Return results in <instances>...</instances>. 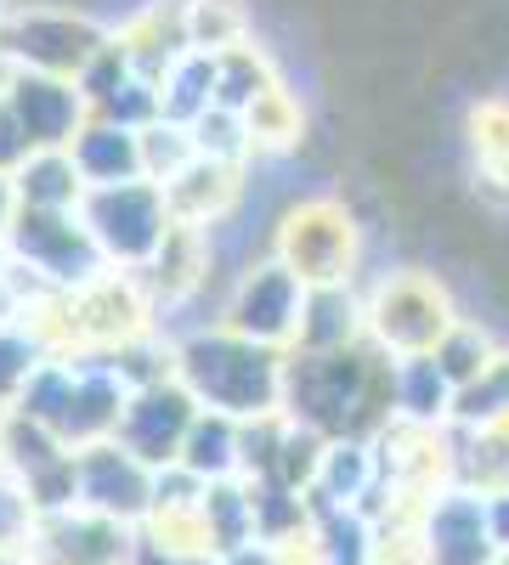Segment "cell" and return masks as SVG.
Here are the masks:
<instances>
[{
	"label": "cell",
	"mask_w": 509,
	"mask_h": 565,
	"mask_svg": "<svg viewBox=\"0 0 509 565\" xmlns=\"http://www.w3.org/2000/svg\"><path fill=\"white\" fill-rule=\"evenodd\" d=\"M396 362H385L374 345H351L329 356H284V418L322 441H374L396 418Z\"/></svg>",
	"instance_id": "1"
},
{
	"label": "cell",
	"mask_w": 509,
	"mask_h": 565,
	"mask_svg": "<svg viewBox=\"0 0 509 565\" xmlns=\"http://www.w3.org/2000/svg\"><path fill=\"white\" fill-rule=\"evenodd\" d=\"M176 385L188 391L204 413L221 418H272L284 413V351L250 345L226 328H188L176 334Z\"/></svg>",
	"instance_id": "2"
},
{
	"label": "cell",
	"mask_w": 509,
	"mask_h": 565,
	"mask_svg": "<svg viewBox=\"0 0 509 565\" xmlns=\"http://www.w3.org/2000/svg\"><path fill=\"white\" fill-rule=\"evenodd\" d=\"M368 249V226L362 215L335 199V193H311L295 199L272 215V260L300 277V289H351L362 271Z\"/></svg>",
	"instance_id": "3"
},
{
	"label": "cell",
	"mask_w": 509,
	"mask_h": 565,
	"mask_svg": "<svg viewBox=\"0 0 509 565\" xmlns=\"http://www.w3.org/2000/svg\"><path fill=\"white\" fill-rule=\"evenodd\" d=\"M458 317L465 311L431 266H391L362 282V334L385 362L431 356Z\"/></svg>",
	"instance_id": "4"
},
{
	"label": "cell",
	"mask_w": 509,
	"mask_h": 565,
	"mask_svg": "<svg viewBox=\"0 0 509 565\" xmlns=\"http://www.w3.org/2000/svg\"><path fill=\"white\" fill-rule=\"evenodd\" d=\"M108 40L114 34L97 18H85L74 7H52V0H34V7H12L0 18V63L18 74L79 79Z\"/></svg>",
	"instance_id": "5"
},
{
	"label": "cell",
	"mask_w": 509,
	"mask_h": 565,
	"mask_svg": "<svg viewBox=\"0 0 509 565\" xmlns=\"http://www.w3.org/2000/svg\"><path fill=\"white\" fill-rule=\"evenodd\" d=\"M79 221L91 232V244L103 249L108 271H148L153 255L170 244V204L153 181H125V186H91L85 204H79Z\"/></svg>",
	"instance_id": "6"
},
{
	"label": "cell",
	"mask_w": 509,
	"mask_h": 565,
	"mask_svg": "<svg viewBox=\"0 0 509 565\" xmlns=\"http://www.w3.org/2000/svg\"><path fill=\"white\" fill-rule=\"evenodd\" d=\"M7 260H12V271H23L45 295H79L97 277H108V260H103L97 244H91L79 215L18 210V221L7 232Z\"/></svg>",
	"instance_id": "7"
},
{
	"label": "cell",
	"mask_w": 509,
	"mask_h": 565,
	"mask_svg": "<svg viewBox=\"0 0 509 565\" xmlns=\"http://www.w3.org/2000/svg\"><path fill=\"white\" fill-rule=\"evenodd\" d=\"M300 306H306V289L300 277L284 271L272 255L250 260L221 295V328L238 334L250 345H266V351H295V334H300Z\"/></svg>",
	"instance_id": "8"
},
{
	"label": "cell",
	"mask_w": 509,
	"mask_h": 565,
	"mask_svg": "<svg viewBox=\"0 0 509 565\" xmlns=\"http://www.w3.org/2000/svg\"><path fill=\"white\" fill-rule=\"evenodd\" d=\"M74 509L103 514L119 526H142L153 514V469L136 463L119 441L74 452Z\"/></svg>",
	"instance_id": "9"
},
{
	"label": "cell",
	"mask_w": 509,
	"mask_h": 565,
	"mask_svg": "<svg viewBox=\"0 0 509 565\" xmlns=\"http://www.w3.org/2000/svg\"><path fill=\"white\" fill-rule=\"evenodd\" d=\"M0 108L12 114V125L23 130V141L34 153H68L74 136L85 130L91 108L79 97L74 79H52V74H18L7 68V90H0Z\"/></svg>",
	"instance_id": "10"
},
{
	"label": "cell",
	"mask_w": 509,
	"mask_h": 565,
	"mask_svg": "<svg viewBox=\"0 0 509 565\" xmlns=\"http://www.w3.org/2000/svg\"><path fill=\"white\" fill-rule=\"evenodd\" d=\"M193 418H199V402L181 391L176 380H165V385H148V391H130L114 441H119L136 463H148L153 476H159V469H176L181 441H188V430H193Z\"/></svg>",
	"instance_id": "11"
},
{
	"label": "cell",
	"mask_w": 509,
	"mask_h": 565,
	"mask_svg": "<svg viewBox=\"0 0 509 565\" xmlns=\"http://www.w3.org/2000/svg\"><path fill=\"white\" fill-rule=\"evenodd\" d=\"M29 565H136V526L103 521L85 509H57L40 514L29 537Z\"/></svg>",
	"instance_id": "12"
},
{
	"label": "cell",
	"mask_w": 509,
	"mask_h": 565,
	"mask_svg": "<svg viewBox=\"0 0 509 565\" xmlns=\"http://www.w3.org/2000/svg\"><path fill=\"white\" fill-rule=\"evenodd\" d=\"M503 548L492 543L487 498L447 487L420 514V565H492Z\"/></svg>",
	"instance_id": "13"
},
{
	"label": "cell",
	"mask_w": 509,
	"mask_h": 565,
	"mask_svg": "<svg viewBox=\"0 0 509 565\" xmlns=\"http://www.w3.org/2000/svg\"><path fill=\"white\" fill-rule=\"evenodd\" d=\"M74 391H68V407H63V424H57V441L68 452H85L97 441H114L119 430V413L130 402V385L114 373V362L103 351H74Z\"/></svg>",
	"instance_id": "14"
},
{
	"label": "cell",
	"mask_w": 509,
	"mask_h": 565,
	"mask_svg": "<svg viewBox=\"0 0 509 565\" xmlns=\"http://www.w3.org/2000/svg\"><path fill=\"white\" fill-rule=\"evenodd\" d=\"M165 204H170V221L176 226H199V232H215L233 204L244 199V164H215V159H193L170 186H159Z\"/></svg>",
	"instance_id": "15"
},
{
	"label": "cell",
	"mask_w": 509,
	"mask_h": 565,
	"mask_svg": "<svg viewBox=\"0 0 509 565\" xmlns=\"http://www.w3.org/2000/svg\"><path fill=\"white\" fill-rule=\"evenodd\" d=\"M362 289H306V306H300V334H295V351L306 356H329V351H351L362 345Z\"/></svg>",
	"instance_id": "16"
},
{
	"label": "cell",
	"mask_w": 509,
	"mask_h": 565,
	"mask_svg": "<svg viewBox=\"0 0 509 565\" xmlns=\"http://www.w3.org/2000/svg\"><path fill=\"white\" fill-rule=\"evenodd\" d=\"M85 193L91 186H125V181H142V141H136V130H119L108 119H85V130L74 136L68 148Z\"/></svg>",
	"instance_id": "17"
},
{
	"label": "cell",
	"mask_w": 509,
	"mask_h": 565,
	"mask_svg": "<svg viewBox=\"0 0 509 565\" xmlns=\"http://www.w3.org/2000/svg\"><path fill=\"white\" fill-rule=\"evenodd\" d=\"M453 436V487L476 498L509 492V418L476 424V430H447Z\"/></svg>",
	"instance_id": "18"
},
{
	"label": "cell",
	"mask_w": 509,
	"mask_h": 565,
	"mask_svg": "<svg viewBox=\"0 0 509 565\" xmlns=\"http://www.w3.org/2000/svg\"><path fill=\"white\" fill-rule=\"evenodd\" d=\"M12 186H18V210H40V215H79L85 204V181L68 153H29Z\"/></svg>",
	"instance_id": "19"
},
{
	"label": "cell",
	"mask_w": 509,
	"mask_h": 565,
	"mask_svg": "<svg viewBox=\"0 0 509 565\" xmlns=\"http://www.w3.org/2000/svg\"><path fill=\"white\" fill-rule=\"evenodd\" d=\"M238 430H244L238 418H221V413H204V407H199L188 441H181L176 469H188V476L204 481V487L238 481Z\"/></svg>",
	"instance_id": "20"
},
{
	"label": "cell",
	"mask_w": 509,
	"mask_h": 565,
	"mask_svg": "<svg viewBox=\"0 0 509 565\" xmlns=\"http://www.w3.org/2000/svg\"><path fill=\"white\" fill-rule=\"evenodd\" d=\"M215 108V57L204 52H181L159 74V119L170 125H193Z\"/></svg>",
	"instance_id": "21"
},
{
	"label": "cell",
	"mask_w": 509,
	"mask_h": 565,
	"mask_svg": "<svg viewBox=\"0 0 509 565\" xmlns=\"http://www.w3.org/2000/svg\"><path fill=\"white\" fill-rule=\"evenodd\" d=\"M498 351H503V345H498L492 328H481L476 317H458V322L447 328V340L431 351V362H436V373H442V380L453 385V396H458V391H470L481 373L492 367Z\"/></svg>",
	"instance_id": "22"
},
{
	"label": "cell",
	"mask_w": 509,
	"mask_h": 565,
	"mask_svg": "<svg viewBox=\"0 0 509 565\" xmlns=\"http://www.w3.org/2000/svg\"><path fill=\"white\" fill-rule=\"evenodd\" d=\"M391 396H396V418H407V424H436V430H442V424L453 418V385L436 373L431 356L396 362Z\"/></svg>",
	"instance_id": "23"
},
{
	"label": "cell",
	"mask_w": 509,
	"mask_h": 565,
	"mask_svg": "<svg viewBox=\"0 0 509 565\" xmlns=\"http://www.w3.org/2000/svg\"><path fill=\"white\" fill-rule=\"evenodd\" d=\"M244 29H250V12L238 0H181V34H188V52H204V57H221L244 45Z\"/></svg>",
	"instance_id": "24"
},
{
	"label": "cell",
	"mask_w": 509,
	"mask_h": 565,
	"mask_svg": "<svg viewBox=\"0 0 509 565\" xmlns=\"http://www.w3.org/2000/svg\"><path fill=\"white\" fill-rule=\"evenodd\" d=\"M244 130H250V148L255 153H289V148H300L306 114H300V103L289 97L284 85H272L266 97L244 114Z\"/></svg>",
	"instance_id": "25"
},
{
	"label": "cell",
	"mask_w": 509,
	"mask_h": 565,
	"mask_svg": "<svg viewBox=\"0 0 509 565\" xmlns=\"http://www.w3.org/2000/svg\"><path fill=\"white\" fill-rule=\"evenodd\" d=\"M498 418H509V345L492 356V367L481 373L470 391L453 396L447 430H476V424H498Z\"/></svg>",
	"instance_id": "26"
},
{
	"label": "cell",
	"mask_w": 509,
	"mask_h": 565,
	"mask_svg": "<svg viewBox=\"0 0 509 565\" xmlns=\"http://www.w3.org/2000/svg\"><path fill=\"white\" fill-rule=\"evenodd\" d=\"M136 141H142V181H153V186H170L181 170H188V164L199 159L193 130H188V125H170V119L148 125Z\"/></svg>",
	"instance_id": "27"
},
{
	"label": "cell",
	"mask_w": 509,
	"mask_h": 565,
	"mask_svg": "<svg viewBox=\"0 0 509 565\" xmlns=\"http://www.w3.org/2000/svg\"><path fill=\"white\" fill-rule=\"evenodd\" d=\"M52 356L23 322H12V328H0V418H7L12 407H18V396H23V385H29V373Z\"/></svg>",
	"instance_id": "28"
},
{
	"label": "cell",
	"mask_w": 509,
	"mask_h": 565,
	"mask_svg": "<svg viewBox=\"0 0 509 565\" xmlns=\"http://www.w3.org/2000/svg\"><path fill=\"white\" fill-rule=\"evenodd\" d=\"M40 526V509L29 503L23 481H12L0 469V554H29V537Z\"/></svg>",
	"instance_id": "29"
},
{
	"label": "cell",
	"mask_w": 509,
	"mask_h": 565,
	"mask_svg": "<svg viewBox=\"0 0 509 565\" xmlns=\"http://www.w3.org/2000/svg\"><path fill=\"white\" fill-rule=\"evenodd\" d=\"M29 141H23V130L12 125V114L7 108H0V175H18L23 164H29Z\"/></svg>",
	"instance_id": "30"
},
{
	"label": "cell",
	"mask_w": 509,
	"mask_h": 565,
	"mask_svg": "<svg viewBox=\"0 0 509 565\" xmlns=\"http://www.w3.org/2000/svg\"><path fill=\"white\" fill-rule=\"evenodd\" d=\"M23 317V295H18V277H12V260L0 271V328H12Z\"/></svg>",
	"instance_id": "31"
},
{
	"label": "cell",
	"mask_w": 509,
	"mask_h": 565,
	"mask_svg": "<svg viewBox=\"0 0 509 565\" xmlns=\"http://www.w3.org/2000/svg\"><path fill=\"white\" fill-rule=\"evenodd\" d=\"M12 221H18V186H12V175H0V244H7Z\"/></svg>",
	"instance_id": "32"
},
{
	"label": "cell",
	"mask_w": 509,
	"mask_h": 565,
	"mask_svg": "<svg viewBox=\"0 0 509 565\" xmlns=\"http://www.w3.org/2000/svg\"><path fill=\"white\" fill-rule=\"evenodd\" d=\"M0 565H29L23 554H0Z\"/></svg>",
	"instance_id": "33"
},
{
	"label": "cell",
	"mask_w": 509,
	"mask_h": 565,
	"mask_svg": "<svg viewBox=\"0 0 509 565\" xmlns=\"http://www.w3.org/2000/svg\"><path fill=\"white\" fill-rule=\"evenodd\" d=\"M7 12H12V0H0V18H7Z\"/></svg>",
	"instance_id": "34"
},
{
	"label": "cell",
	"mask_w": 509,
	"mask_h": 565,
	"mask_svg": "<svg viewBox=\"0 0 509 565\" xmlns=\"http://www.w3.org/2000/svg\"><path fill=\"white\" fill-rule=\"evenodd\" d=\"M492 565H509V548H503V554H498V559H492Z\"/></svg>",
	"instance_id": "35"
},
{
	"label": "cell",
	"mask_w": 509,
	"mask_h": 565,
	"mask_svg": "<svg viewBox=\"0 0 509 565\" xmlns=\"http://www.w3.org/2000/svg\"><path fill=\"white\" fill-rule=\"evenodd\" d=\"M0 90H7V63H0Z\"/></svg>",
	"instance_id": "36"
}]
</instances>
